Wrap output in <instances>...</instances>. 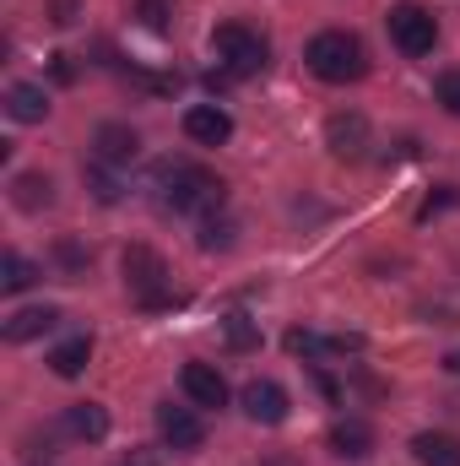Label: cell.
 Wrapping results in <instances>:
<instances>
[{
    "label": "cell",
    "mask_w": 460,
    "mask_h": 466,
    "mask_svg": "<svg viewBox=\"0 0 460 466\" xmlns=\"http://www.w3.org/2000/svg\"><path fill=\"white\" fill-rule=\"evenodd\" d=\"M49 11H55V16H49L55 27H71V22H76V0H49Z\"/></svg>",
    "instance_id": "obj_26"
},
{
    "label": "cell",
    "mask_w": 460,
    "mask_h": 466,
    "mask_svg": "<svg viewBox=\"0 0 460 466\" xmlns=\"http://www.w3.org/2000/svg\"><path fill=\"white\" fill-rule=\"evenodd\" d=\"M152 190L168 212H185V218H217L223 201H228V185L212 174V168H195V163H174L163 157L152 168Z\"/></svg>",
    "instance_id": "obj_1"
},
{
    "label": "cell",
    "mask_w": 460,
    "mask_h": 466,
    "mask_svg": "<svg viewBox=\"0 0 460 466\" xmlns=\"http://www.w3.org/2000/svg\"><path fill=\"white\" fill-rule=\"evenodd\" d=\"M223 331H228V348H233V352L260 348V326H255L249 315H228V320H223Z\"/></svg>",
    "instance_id": "obj_22"
},
{
    "label": "cell",
    "mask_w": 460,
    "mask_h": 466,
    "mask_svg": "<svg viewBox=\"0 0 460 466\" xmlns=\"http://www.w3.org/2000/svg\"><path fill=\"white\" fill-rule=\"evenodd\" d=\"M93 152H98V163H109V168H125V163H135L141 157V136L130 130V125H98L93 130Z\"/></svg>",
    "instance_id": "obj_11"
},
{
    "label": "cell",
    "mask_w": 460,
    "mask_h": 466,
    "mask_svg": "<svg viewBox=\"0 0 460 466\" xmlns=\"http://www.w3.org/2000/svg\"><path fill=\"white\" fill-rule=\"evenodd\" d=\"M55 260L65 266V277H82V271H87V249H82L76 238H60V244H55Z\"/></svg>",
    "instance_id": "obj_24"
},
{
    "label": "cell",
    "mask_w": 460,
    "mask_h": 466,
    "mask_svg": "<svg viewBox=\"0 0 460 466\" xmlns=\"http://www.w3.org/2000/svg\"><path fill=\"white\" fill-rule=\"evenodd\" d=\"M179 385H185L190 407H228V380L212 363H185L179 369Z\"/></svg>",
    "instance_id": "obj_9"
},
{
    "label": "cell",
    "mask_w": 460,
    "mask_h": 466,
    "mask_svg": "<svg viewBox=\"0 0 460 466\" xmlns=\"http://www.w3.org/2000/svg\"><path fill=\"white\" fill-rule=\"evenodd\" d=\"M325 147H331V157H342V163H357L363 152H368V119L357 115V109H342V115L325 119Z\"/></svg>",
    "instance_id": "obj_8"
},
{
    "label": "cell",
    "mask_w": 460,
    "mask_h": 466,
    "mask_svg": "<svg viewBox=\"0 0 460 466\" xmlns=\"http://www.w3.org/2000/svg\"><path fill=\"white\" fill-rule=\"evenodd\" d=\"M38 277H44V266H33L27 255H16V249L0 255V288H5V293H27Z\"/></svg>",
    "instance_id": "obj_19"
},
{
    "label": "cell",
    "mask_w": 460,
    "mask_h": 466,
    "mask_svg": "<svg viewBox=\"0 0 460 466\" xmlns=\"http://www.w3.org/2000/svg\"><path fill=\"white\" fill-rule=\"evenodd\" d=\"M185 136H190L195 147H223L233 136V115L217 109V104H190V109H185Z\"/></svg>",
    "instance_id": "obj_10"
},
{
    "label": "cell",
    "mask_w": 460,
    "mask_h": 466,
    "mask_svg": "<svg viewBox=\"0 0 460 466\" xmlns=\"http://www.w3.org/2000/svg\"><path fill=\"white\" fill-rule=\"evenodd\" d=\"M233 244H238L233 218H201V249H233Z\"/></svg>",
    "instance_id": "obj_21"
},
{
    "label": "cell",
    "mask_w": 460,
    "mask_h": 466,
    "mask_svg": "<svg viewBox=\"0 0 460 466\" xmlns=\"http://www.w3.org/2000/svg\"><path fill=\"white\" fill-rule=\"evenodd\" d=\"M125 288H130V299H135L141 309H174V304H185V299L168 288L163 255L146 249V244H130V249H125Z\"/></svg>",
    "instance_id": "obj_3"
},
{
    "label": "cell",
    "mask_w": 460,
    "mask_h": 466,
    "mask_svg": "<svg viewBox=\"0 0 460 466\" xmlns=\"http://www.w3.org/2000/svg\"><path fill=\"white\" fill-rule=\"evenodd\" d=\"M445 369H450V374H460V352H450V358H445Z\"/></svg>",
    "instance_id": "obj_27"
},
{
    "label": "cell",
    "mask_w": 460,
    "mask_h": 466,
    "mask_svg": "<svg viewBox=\"0 0 460 466\" xmlns=\"http://www.w3.org/2000/svg\"><path fill=\"white\" fill-rule=\"evenodd\" d=\"M157 434H163L174 451H201V445H206V423H201V412H195V407H174V401L157 407Z\"/></svg>",
    "instance_id": "obj_7"
},
{
    "label": "cell",
    "mask_w": 460,
    "mask_h": 466,
    "mask_svg": "<svg viewBox=\"0 0 460 466\" xmlns=\"http://www.w3.org/2000/svg\"><path fill=\"white\" fill-rule=\"evenodd\" d=\"M87 358H93V337H71V342H60V348L49 352V369L60 380H76L87 369Z\"/></svg>",
    "instance_id": "obj_18"
},
{
    "label": "cell",
    "mask_w": 460,
    "mask_h": 466,
    "mask_svg": "<svg viewBox=\"0 0 460 466\" xmlns=\"http://www.w3.org/2000/svg\"><path fill=\"white\" fill-rule=\"evenodd\" d=\"M331 451H336L342 461H363V456L374 451V429H368L363 418H342V423H331Z\"/></svg>",
    "instance_id": "obj_14"
},
{
    "label": "cell",
    "mask_w": 460,
    "mask_h": 466,
    "mask_svg": "<svg viewBox=\"0 0 460 466\" xmlns=\"http://www.w3.org/2000/svg\"><path fill=\"white\" fill-rule=\"evenodd\" d=\"M135 16H141L152 33H168V22H174V5H168V0H135Z\"/></svg>",
    "instance_id": "obj_23"
},
{
    "label": "cell",
    "mask_w": 460,
    "mask_h": 466,
    "mask_svg": "<svg viewBox=\"0 0 460 466\" xmlns=\"http://www.w3.org/2000/svg\"><path fill=\"white\" fill-rule=\"evenodd\" d=\"M11 201H16L22 212H44V207L55 201V179H49V174H16V179H11Z\"/></svg>",
    "instance_id": "obj_16"
},
{
    "label": "cell",
    "mask_w": 460,
    "mask_h": 466,
    "mask_svg": "<svg viewBox=\"0 0 460 466\" xmlns=\"http://www.w3.org/2000/svg\"><path fill=\"white\" fill-rule=\"evenodd\" d=\"M434 93H439V104H445V109H450V115H460V71H445V76H439V87H434Z\"/></svg>",
    "instance_id": "obj_25"
},
{
    "label": "cell",
    "mask_w": 460,
    "mask_h": 466,
    "mask_svg": "<svg viewBox=\"0 0 460 466\" xmlns=\"http://www.w3.org/2000/svg\"><path fill=\"white\" fill-rule=\"evenodd\" d=\"M238 407H244L249 423H265V429L287 423V390H282L276 380H249V385L238 390Z\"/></svg>",
    "instance_id": "obj_6"
},
{
    "label": "cell",
    "mask_w": 460,
    "mask_h": 466,
    "mask_svg": "<svg viewBox=\"0 0 460 466\" xmlns=\"http://www.w3.org/2000/svg\"><path fill=\"white\" fill-rule=\"evenodd\" d=\"M82 174H87V190H93V196H98L104 207H115L119 196H125V190H119V179H115V168H109V163H87Z\"/></svg>",
    "instance_id": "obj_20"
},
{
    "label": "cell",
    "mask_w": 460,
    "mask_h": 466,
    "mask_svg": "<svg viewBox=\"0 0 460 466\" xmlns=\"http://www.w3.org/2000/svg\"><path fill=\"white\" fill-rule=\"evenodd\" d=\"M385 27H390V44H395L406 60H423V55H434V44H439V22H434V11L417 5V0L390 5Z\"/></svg>",
    "instance_id": "obj_5"
},
{
    "label": "cell",
    "mask_w": 460,
    "mask_h": 466,
    "mask_svg": "<svg viewBox=\"0 0 460 466\" xmlns=\"http://www.w3.org/2000/svg\"><path fill=\"white\" fill-rule=\"evenodd\" d=\"M5 115L16 119V125H44V115H49V93L33 87V82H11V87H5Z\"/></svg>",
    "instance_id": "obj_13"
},
{
    "label": "cell",
    "mask_w": 460,
    "mask_h": 466,
    "mask_svg": "<svg viewBox=\"0 0 460 466\" xmlns=\"http://www.w3.org/2000/svg\"><path fill=\"white\" fill-rule=\"evenodd\" d=\"M304 60H309V71H315L320 82H336V87L368 76V49H363V38H357V33H342V27L315 33L309 49H304Z\"/></svg>",
    "instance_id": "obj_2"
},
{
    "label": "cell",
    "mask_w": 460,
    "mask_h": 466,
    "mask_svg": "<svg viewBox=\"0 0 460 466\" xmlns=\"http://www.w3.org/2000/svg\"><path fill=\"white\" fill-rule=\"evenodd\" d=\"M65 429H71L76 440H93V445H98V440H109V412H104L98 401H76V407L65 412Z\"/></svg>",
    "instance_id": "obj_17"
},
{
    "label": "cell",
    "mask_w": 460,
    "mask_h": 466,
    "mask_svg": "<svg viewBox=\"0 0 460 466\" xmlns=\"http://www.w3.org/2000/svg\"><path fill=\"white\" fill-rule=\"evenodd\" d=\"M60 326V309L55 304H27V309H16L5 326H0V337L5 342H33V337H44V331H55Z\"/></svg>",
    "instance_id": "obj_12"
},
{
    "label": "cell",
    "mask_w": 460,
    "mask_h": 466,
    "mask_svg": "<svg viewBox=\"0 0 460 466\" xmlns=\"http://www.w3.org/2000/svg\"><path fill=\"white\" fill-rule=\"evenodd\" d=\"M412 456H417V466H460V440L428 429V434L412 440Z\"/></svg>",
    "instance_id": "obj_15"
},
{
    "label": "cell",
    "mask_w": 460,
    "mask_h": 466,
    "mask_svg": "<svg viewBox=\"0 0 460 466\" xmlns=\"http://www.w3.org/2000/svg\"><path fill=\"white\" fill-rule=\"evenodd\" d=\"M212 55H217V66L228 71V76H260L265 71V60H271V44L255 33V27H244V22H223L217 33H212Z\"/></svg>",
    "instance_id": "obj_4"
}]
</instances>
